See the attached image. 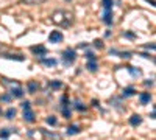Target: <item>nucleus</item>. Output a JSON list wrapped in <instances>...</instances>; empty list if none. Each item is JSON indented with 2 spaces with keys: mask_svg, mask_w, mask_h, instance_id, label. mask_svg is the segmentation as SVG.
<instances>
[{
  "mask_svg": "<svg viewBox=\"0 0 156 140\" xmlns=\"http://www.w3.org/2000/svg\"><path fill=\"white\" fill-rule=\"evenodd\" d=\"M37 89H39V84L36 81H30L28 83V93H36Z\"/></svg>",
  "mask_w": 156,
  "mask_h": 140,
  "instance_id": "nucleus-11",
  "label": "nucleus"
},
{
  "mask_svg": "<svg viewBox=\"0 0 156 140\" xmlns=\"http://www.w3.org/2000/svg\"><path fill=\"white\" fill-rule=\"evenodd\" d=\"M0 100H2V101H6V103H10V101L13 100V97H11V95H2V97H0Z\"/></svg>",
  "mask_w": 156,
  "mask_h": 140,
  "instance_id": "nucleus-29",
  "label": "nucleus"
},
{
  "mask_svg": "<svg viewBox=\"0 0 156 140\" xmlns=\"http://www.w3.org/2000/svg\"><path fill=\"white\" fill-rule=\"evenodd\" d=\"M28 135L31 139H35V140H42L44 135H45V132H44V129H30L28 131Z\"/></svg>",
  "mask_w": 156,
  "mask_h": 140,
  "instance_id": "nucleus-4",
  "label": "nucleus"
},
{
  "mask_svg": "<svg viewBox=\"0 0 156 140\" xmlns=\"http://www.w3.org/2000/svg\"><path fill=\"white\" fill-rule=\"evenodd\" d=\"M0 56L8 58V59H16V61H24V56H16V55H11V53H2Z\"/></svg>",
  "mask_w": 156,
  "mask_h": 140,
  "instance_id": "nucleus-13",
  "label": "nucleus"
},
{
  "mask_svg": "<svg viewBox=\"0 0 156 140\" xmlns=\"http://www.w3.org/2000/svg\"><path fill=\"white\" fill-rule=\"evenodd\" d=\"M139 100H140V104H148L151 101V95L150 92H142L139 95Z\"/></svg>",
  "mask_w": 156,
  "mask_h": 140,
  "instance_id": "nucleus-9",
  "label": "nucleus"
},
{
  "mask_svg": "<svg viewBox=\"0 0 156 140\" xmlns=\"http://www.w3.org/2000/svg\"><path fill=\"white\" fill-rule=\"evenodd\" d=\"M75 17L70 11H64V9H59V11H55L52 16V22L58 26H63V28H69L74 24Z\"/></svg>",
  "mask_w": 156,
  "mask_h": 140,
  "instance_id": "nucleus-1",
  "label": "nucleus"
},
{
  "mask_svg": "<svg viewBox=\"0 0 156 140\" xmlns=\"http://www.w3.org/2000/svg\"><path fill=\"white\" fill-rule=\"evenodd\" d=\"M41 62L44 64V66H47V67H55L56 66V59H53V58H45V59H41Z\"/></svg>",
  "mask_w": 156,
  "mask_h": 140,
  "instance_id": "nucleus-12",
  "label": "nucleus"
},
{
  "mask_svg": "<svg viewBox=\"0 0 156 140\" xmlns=\"http://www.w3.org/2000/svg\"><path fill=\"white\" fill-rule=\"evenodd\" d=\"M87 69H89L91 72H95L97 70V62H95V59H91V61H87Z\"/></svg>",
  "mask_w": 156,
  "mask_h": 140,
  "instance_id": "nucleus-16",
  "label": "nucleus"
},
{
  "mask_svg": "<svg viewBox=\"0 0 156 140\" xmlns=\"http://www.w3.org/2000/svg\"><path fill=\"white\" fill-rule=\"evenodd\" d=\"M128 70H130V73H131L134 78L142 76V70H140V69H136V67H128Z\"/></svg>",
  "mask_w": 156,
  "mask_h": 140,
  "instance_id": "nucleus-14",
  "label": "nucleus"
},
{
  "mask_svg": "<svg viewBox=\"0 0 156 140\" xmlns=\"http://www.w3.org/2000/svg\"><path fill=\"white\" fill-rule=\"evenodd\" d=\"M11 132H13V129H8V128H5V129L0 131V137H2V139H8Z\"/></svg>",
  "mask_w": 156,
  "mask_h": 140,
  "instance_id": "nucleus-19",
  "label": "nucleus"
},
{
  "mask_svg": "<svg viewBox=\"0 0 156 140\" xmlns=\"http://www.w3.org/2000/svg\"><path fill=\"white\" fill-rule=\"evenodd\" d=\"M74 108H75V109H78V111H86V106H83L81 103H75V104H74Z\"/></svg>",
  "mask_w": 156,
  "mask_h": 140,
  "instance_id": "nucleus-28",
  "label": "nucleus"
},
{
  "mask_svg": "<svg viewBox=\"0 0 156 140\" xmlns=\"http://www.w3.org/2000/svg\"><path fill=\"white\" fill-rule=\"evenodd\" d=\"M44 0H24V3H27V5H39Z\"/></svg>",
  "mask_w": 156,
  "mask_h": 140,
  "instance_id": "nucleus-23",
  "label": "nucleus"
},
{
  "mask_svg": "<svg viewBox=\"0 0 156 140\" xmlns=\"http://www.w3.org/2000/svg\"><path fill=\"white\" fill-rule=\"evenodd\" d=\"M75 59H77V51H75L74 48H67V50L63 53V62L66 64V66H70L72 62H75Z\"/></svg>",
  "mask_w": 156,
  "mask_h": 140,
  "instance_id": "nucleus-2",
  "label": "nucleus"
},
{
  "mask_svg": "<svg viewBox=\"0 0 156 140\" xmlns=\"http://www.w3.org/2000/svg\"><path fill=\"white\" fill-rule=\"evenodd\" d=\"M10 95L11 97H16V98H22V97H24V89H22L20 86H17V87H14V89L10 90Z\"/></svg>",
  "mask_w": 156,
  "mask_h": 140,
  "instance_id": "nucleus-7",
  "label": "nucleus"
},
{
  "mask_svg": "<svg viewBox=\"0 0 156 140\" xmlns=\"http://www.w3.org/2000/svg\"><path fill=\"white\" fill-rule=\"evenodd\" d=\"M31 103H30V101H24V103H22V108H24V111H27V109H31V106H30Z\"/></svg>",
  "mask_w": 156,
  "mask_h": 140,
  "instance_id": "nucleus-30",
  "label": "nucleus"
},
{
  "mask_svg": "<svg viewBox=\"0 0 156 140\" xmlns=\"http://www.w3.org/2000/svg\"><path fill=\"white\" fill-rule=\"evenodd\" d=\"M140 123H142V117H140L139 114H134V115H131L130 117V124H131V126H139V124Z\"/></svg>",
  "mask_w": 156,
  "mask_h": 140,
  "instance_id": "nucleus-8",
  "label": "nucleus"
},
{
  "mask_svg": "<svg viewBox=\"0 0 156 140\" xmlns=\"http://www.w3.org/2000/svg\"><path fill=\"white\" fill-rule=\"evenodd\" d=\"M24 120H25L27 123H33L36 120L35 112H33L31 109H27V111H24Z\"/></svg>",
  "mask_w": 156,
  "mask_h": 140,
  "instance_id": "nucleus-6",
  "label": "nucleus"
},
{
  "mask_svg": "<svg viewBox=\"0 0 156 140\" xmlns=\"http://www.w3.org/2000/svg\"><path fill=\"white\" fill-rule=\"evenodd\" d=\"M5 115H6V118H8V120H13L14 117H16V109H14V108H10L8 111L5 112Z\"/></svg>",
  "mask_w": 156,
  "mask_h": 140,
  "instance_id": "nucleus-15",
  "label": "nucleus"
},
{
  "mask_svg": "<svg viewBox=\"0 0 156 140\" xmlns=\"http://www.w3.org/2000/svg\"><path fill=\"white\" fill-rule=\"evenodd\" d=\"M140 55H142V56H144V58H151V56H150V55H148V53H140Z\"/></svg>",
  "mask_w": 156,
  "mask_h": 140,
  "instance_id": "nucleus-33",
  "label": "nucleus"
},
{
  "mask_svg": "<svg viewBox=\"0 0 156 140\" xmlns=\"http://www.w3.org/2000/svg\"><path fill=\"white\" fill-rule=\"evenodd\" d=\"M45 122H47L48 124H50V126H55L58 120H56V117H55V115H48L47 118H45Z\"/></svg>",
  "mask_w": 156,
  "mask_h": 140,
  "instance_id": "nucleus-20",
  "label": "nucleus"
},
{
  "mask_svg": "<svg viewBox=\"0 0 156 140\" xmlns=\"http://www.w3.org/2000/svg\"><path fill=\"white\" fill-rule=\"evenodd\" d=\"M112 0H103V8L105 9H112Z\"/></svg>",
  "mask_w": 156,
  "mask_h": 140,
  "instance_id": "nucleus-22",
  "label": "nucleus"
},
{
  "mask_svg": "<svg viewBox=\"0 0 156 140\" xmlns=\"http://www.w3.org/2000/svg\"><path fill=\"white\" fill-rule=\"evenodd\" d=\"M94 45H95L97 48H100V50H102V48H103V41H100V39H95V41H94Z\"/></svg>",
  "mask_w": 156,
  "mask_h": 140,
  "instance_id": "nucleus-26",
  "label": "nucleus"
},
{
  "mask_svg": "<svg viewBox=\"0 0 156 140\" xmlns=\"http://www.w3.org/2000/svg\"><path fill=\"white\" fill-rule=\"evenodd\" d=\"M47 135H48L50 139H53V140H59V139H61L58 134H52V132H50V134H47Z\"/></svg>",
  "mask_w": 156,
  "mask_h": 140,
  "instance_id": "nucleus-31",
  "label": "nucleus"
},
{
  "mask_svg": "<svg viewBox=\"0 0 156 140\" xmlns=\"http://www.w3.org/2000/svg\"><path fill=\"white\" fill-rule=\"evenodd\" d=\"M119 56H120V58H123V59H130L131 53L130 51H122V53H119Z\"/></svg>",
  "mask_w": 156,
  "mask_h": 140,
  "instance_id": "nucleus-25",
  "label": "nucleus"
},
{
  "mask_svg": "<svg viewBox=\"0 0 156 140\" xmlns=\"http://www.w3.org/2000/svg\"><path fill=\"white\" fill-rule=\"evenodd\" d=\"M48 41L53 44H59V42H63L64 41V36H63V33L58 31V30H55V31H52L50 34H48Z\"/></svg>",
  "mask_w": 156,
  "mask_h": 140,
  "instance_id": "nucleus-3",
  "label": "nucleus"
},
{
  "mask_svg": "<svg viewBox=\"0 0 156 140\" xmlns=\"http://www.w3.org/2000/svg\"><path fill=\"white\" fill-rule=\"evenodd\" d=\"M103 22H105L106 25H112V11H111V9H105Z\"/></svg>",
  "mask_w": 156,
  "mask_h": 140,
  "instance_id": "nucleus-10",
  "label": "nucleus"
},
{
  "mask_svg": "<svg viewBox=\"0 0 156 140\" xmlns=\"http://www.w3.org/2000/svg\"><path fill=\"white\" fill-rule=\"evenodd\" d=\"M84 56H86L87 61H91V59H95V56H94V53H92V51H86V53H84Z\"/></svg>",
  "mask_w": 156,
  "mask_h": 140,
  "instance_id": "nucleus-27",
  "label": "nucleus"
},
{
  "mask_svg": "<svg viewBox=\"0 0 156 140\" xmlns=\"http://www.w3.org/2000/svg\"><path fill=\"white\" fill-rule=\"evenodd\" d=\"M78 132H80V128L75 126V124L69 126V129H67V134H69V135H75V134H78Z\"/></svg>",
  "mask_w": 156,
  "mask_h": 140,
  "instance_id": "nucleus-18",
  "label": "nucleus"
},
{
  "mask_svg": "<svg viewBox=\"0 0 156 140\" xmlns=\"http://www.w3.org/2000/svg\"><path fill=\"white\" fill-rule=\"evenodd\" d=\"M145 48H151V50H155V44H147Z\"/></svg>",
  "mask_w": 156,
  "mask_h": 140,
  "instance_id": "nucleus-32",
  "label": "nucleus"
},
{
  "mask_svg": "<svg viewBox=\"0 0 156 140\" xmlns=\"http://www.w3.org/2000/svg\"><path fill=\"white\" fill-rule=\"evenodd\" d=\"M0 115H2V108H0Z\"/></svg>",
  "mask_w": 156,
  "mask_h": 140,
  "instance_id": "nucleus-34",
  "label": "nucleus"
},
{
  "mask_svg": "<svg viewBox=\"0 0 156 140\" xmlns=\"http://www.w3.org/2000/svg\"><path fill=\"white\" fill-rule=\"evenodd\" d=\"M30 50L35 53L36 56H44V55H47V48H45L44 45H33V47H30Z\"/></svg>",
  "mask_w": 156,
  "mask_h": 140,
  "instance_id": "nucleus-5",
  "label": "nucleus"
},
{
  "mask_svg": "<svg viewBox=\"0 0 156 140\" xmlns=\"http://www.w3.org/2000/svg\"><path fill=\"white\" fill-rule=\"evenodd\" d=\"M48 86H50L52 89H61V87H63V83H61V81H50V83H48Z\"/></svg>",
  "mask_w": 156,
  "mask_h": 140,
  "instance_id": "nucleus-21",
  "label": "nucleus"
},
{
  "mask_svg": "<svg viewBox=\"0 0 156 140\" xmlns=\"http://www.w3.org/2000/svg\"><path fill=\"white\" fill-rule=\"evenodd\" d=\"M63 115L66 117V118H70V111L67 106H63Z\"/></svg>",
  "mask_w": 156,
  "mask_h": 140,
  "instance_id": "nucleus-24",
  "label": "nucleus"
},
{
  "mask_svg": "<svg viewBox=\"0 0 156 140\" xmlns=\"http://www.w3.org/2000/svg\"><path fill=\"white\" fill-rule=\"evenodd\" d=\"M136 93V89L134 87H127L123 89V97H133Z\"/></svg>",
  "mask_w": 156,
  "mask_h": 140,
  "instance_id": "nucleus-17",
  "label": "nucleus"
}]
</instances>
